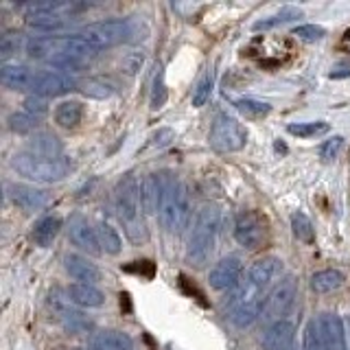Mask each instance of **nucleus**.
I'll return each mask as SVG.
<instances>
[{
	"label": "nucleus",
	"instance_id": "obj_1",
	"mask_svg": "<svg viewBox=\"0 0 350 350\" xmlns=\"http://www.w3.org/2000/svg\"><path fill=\"white\" fill-rule=\"evenodd\" d=\"M114 208L118 221L123 224L127 239L134 245H142L149 241V230L145 221V206L140 197V180L134 173H127L118 180L114 189Z\"/></svg>",
	"mask_w": 350,
	"mask_h": 350
},
{
	"label": "nucleus",
	"instance_id": "obj_2",
	"mask_svg": "<svg viewBox=\"0 0 350 350\" xmlns=\"http://www.w3.org/2000/svg\"><path fill=\"white\" fill-rule=\"evenodd\" d=\"M219 224H221V211H219V206L206 204L200 208L189 239V247H186V258H189L193 267H204L208 258H211L219 232Z\"/></svg>",
	"mask_w": 350,
	"mask_h": 350
},
{
	"label": "nucleus",
	"instance_id": "obj_3",
	"mask_svg": "<svg viewBox=\"0 0 350 350\" xmlns=\"http://www.w3.org/2000/svg\"><path fill=\"white\" fill-rule=\"evenodd\" d=\"M191 219V197L186 184L178 178H164L162 204H160V224L171 234H178L186 228Z\"/></svg>",
	"mask_w": 350,
	"mask_h": 350
},
{
	"label": "nucleus",
	"instance_id": "obj_4",
	"mask_svg": "<svg viewBox=\"0 0 350 350\" xmlns=\"http://www.w3.org/2000/svg\"><path fill=\"white\" fill-rule=\"evenodd\" d=\"M11 169L18 175L27 178L31 182L40 184H53L64 180L66 175L72 171V160L70 158H38L31 156L27 151H20L11 158Z\"/></svg>",
	"mask_w": 350,
	"mask_h": 350
},
{
	"label": "nucleus",
	"instance_id": "obj_5",
	"mask_svg": "<svg viewBox=\"0 0 350 350\" xmlns=\"http://www.w3.org/2000/svg\"><path fill=\"white\" fill-rule=\"evenodd\" d=\"M267 298L269 295L265 289H260V287H256V284L245 280L232 293V298L228 300V320L239 328H245L250 324H254L262 315Z\"/></svg>",
	"mask_w": 350,
	"mask_h": 350
},
{
	"label": "nucleus",
	"instance_id": "obj_6",
	"mask_svg": "<svg viewBox=\"0 0 350 350\" xmlns=\"http://www.w3.org/2000/svg\"><path fill=\"white\" fill-rule=\"evenodd\" d=\"M211 147L221 153L241 151L247 142V129L230 114H217L211 127Z\"/></svg>",
	"mask_w": 350,
	"mask_h": 350
},
{
	"label": "nucleus",
	"instance_id": "obj_7",
	"mask_svg": "<svg viewBox=\"0 0 350 350\" xmlns=\"http://www.w3.org/2000/svg\"><path fill=\"white\" fill-rule=\"evenodd\" d=\"M79 36H83L92 46L98 51L116 46V44L129 40L131 36V22L129 20H103V22H94V25H88Z\"/></svg>",
	"mask_w": 350,
	"mask_h": 350
},
{
	"label": "nucleus",
	"instance_id": "obj_8",
	"mask_svg": "<svg viewBox=\"0 0 350 350\" xmlns=\"http://www.w3.org/2000/svg\"><path fill=\"white\" fill-rule=\"evenodd\" d=\"M269 226L265 215H260L258 211H243L237 215L234 221V239L239 245H243L245 250H258L267 241Z\"/></svg>",
	"mask_w": 350,
	"mask_h": 350
},
{
	"label": "nucleus",
	"instance_id": "obj_9",
	"mask_svg": "<svg viewBox=\"0 0 350 350\" xmlns=\"http://www.w3.org/2000/svg\"><path fill=\"white\" fill-rule=\"evenodd\" d=\"M295 295H298V280H295L293 276H287L276 289L269 293L260 317L269 324L284 320V315L289 313V309L295 302Z\"/></svg>",
	"mask_w": 350,
	"mask_h": 350
},
{
	"label": "nucleus",
	"instance_id": "obj_10",
	"mask_svg": "<svg viewBox=\"0 0 350 350\" xmlns=\"http://www.w3.org/2000/svg\"><path fill=\"white\" fill-rule=\"evenodd\" d=\"M49 304H51L53 313L57 315V320L64 324L66 331H70V333H85L88 328L92 326V322L88 320V317H85L81 311L72 309V306H70V300H68V298H62V295H59L57 291L51 293Z\"/></svg>",
	"mask_w": 350,
	"mask_h": 350
},
{
	"label": "nucleus",
	"instance_id": "obj_11",
	"mask_svg": "<svg viewBox=\"0 0 350 350\" xmlns=\"http://www.w3.org/2000/svg\"><path fill=\"white\" fill-rule=\"evenodd\" d=\"M68 237L77 247L88 252L90 256H98L103 252L96 230L90 226V221H88L83 215H75L68 221Z\"/></svg>",
	"mask_w": 350,
	"mask_h": 350
},
{
	"label": "nucleus",
	"instance_id": "obj_12",
	"mask_svg": "<svg viewBox=\"0 0 350 350\" xmlns=\"http://www.w3.org/2000/svg\"><path fill=\"white\" fill-rule=\"evenodd\" d=\"M241 271H243V262L239 256H226L217 262V265L208 273V284L217 291L232 289L239 284Z\"/></svg>",
	"mask_w": 350,
	"mask_h": 350
},
{
	"label": "nucleus",
	"instance_id": "obj_13",
	"mask_svg": "<svg viewBox=\"0 0 350 350\" xmlns=\"http://www.w3.org/2000/svg\"><path fill=\"white\" fill-rule=\"evenodd\" d=\"M75 90V79L68 75L53 72V70H42L36 72V81H33L31 92L36 96H59Z\"/></svg>",
	"mask_w": 350,
	"mask_h": 350
},
{
	"label": "nucleus",
	"instance_id": "obj_14",
	"mask_svg": "<svg viewBox=\"0 0 350 350\" xmlns=\"http://www.w3.org/2000/svg\"><path fill=\"white\" fill-rule=\"evenodd\" d=\"M317 328H320V337L326 350H348L346 342V328L342 317L335 313H322L317 317Z\"/></svg>",
	"mask_w": 350,
	"mask_h": 350
},
{
	"label": "nucleus",
	"instance_id": "obj_15",
	"mask_svg": "<svg viewBox=\"0 0 350 350\" xmlns=\"http://www.w3.org/2000/svg\"><path fill=\"white\" fill-rule=\"evenodd\" d=\"M280 271H282V260L276 258V256H265V258H260L256 262H252V267L247 269L245 280L267 291L273 284V280L280 276Z\"/></svg>",
	"mask_w": 350,
	"mask_h": 350
},
{
	"label": "nucleus",
	"instance_id": "obj_16",
	"mask_svg": "<svg viewBox=\"0 0 350 350\" xmlns=\"http://www.w3.org/2000/svg\"><path fill=\"white\" fill-rule=\"evenodd\" d=\"M9 197L22 213H36L40 208L49 204V195L36 189V186H27V184H11L9 186Z\"/></svg>",
	"mask_w": 350,
	"mask_h": 350
},
{
	"label": "nucleus",
	"instance_id": "obj_17",
	"mask_svg": "<svg viewBox=\"0 0 350 350\" xmlns=\"http://www.w3.org/2000/svg\"><path fill=\"white\" fill-rule=\"evenodd\" d=\"M295 326L289 320H280L267 326V331L260 337L262 350H289L293 344Z\"/></svg>",
	"mask_w": 350,
	"mask_h": 350
},
{
	"label": "nucleus",
	"instance_id": "obj_18",
	"mask_svg": "<svg viewBox=\"0 0 350 350\" xmlns=\"http://www.w3.org/2000/svg\"><path fill=\"white\" fill-rule=\"evenodd\" d=\"M27 153L38 158H62L64 156V145L62 140L51 134V131H38L33 134L27 142Z\"/></svg>",
	"mask_w": 350,
	"mask_h": 350
},
{
	"label": "nucleus",
	"instance_id": "obj_19",
	"mask_svg": "<svg viewBox=\"0 0 350 350\" xmlns=\"http://www.w3.org/2000/svg\"><path fill=\"white\" fill-rule=\"evenodd\" d=\"M64 267L75 280H79L83 284H94V282L101 280V269H98L94 262H90L79 254H66Z\"/></svg>",
	"mask_w": 350,
	"mask_h": 350
},
{
	"label": "nucleus",
	"instance_id": "obj_20",
	"mask_svg": "<svg viewBox=\"0 0 350 350\" xmlns=\"http://www.w3.org/2000/svg\"><path fill=\"white\" fill-rule=\"evenodd\" d=\"M0 81L9 90H31L33 81H36V70L18 64H5L0 68Z\"/></svg>",
	"mask_w": 350,
	"mask_h": 350
},
{
	"label": "nucleus",
	"instance_id": "obj_21",
	"mask_svg": "<svg viewBox=\"0 0 350 350\" xmlns=\"http://www.w3.org/2000/svg\"><path fill=\"white\" fill-rule=\"evenodd\" d=\"M90 350H134V342L131 337L123 331H114V328H107V331H98L90 337Z\"/></svg>",
	"mask_w": 350,
	"mask_h": 350
},
{
	"label": "nucleus",
	"instance_id": "obj_22",
	"mask_svg": "<svg viewBox=\"0 0 350 350\" xmlns=\"http://www.w3.org/2000/svg\"><path fill=\"white\" fill-rule=\"evenodd\" d=\"M162 191H164V178L156 173H149L140 180V197H142V206H145V213H160V204H162Z\"/></svg>",
	"mask_w": 350,
	"mask_h": 350
},
{
	"label": "nucleus",
	"instance_id": "obj_23",
	"mask_svg": "<svg viewBox=\"0 0 350 350\" xmlns=\"http://www.w3.org/2000/svg\"><path fill=\"white\" fill-rule=\"evenodd\" d=\"M55 46L59 49L57 53H64V55H68V57L81 59V62L85 57H92V55H96V49L83 36H79V33H77V36H66L62 40H55Z\"/></svg>",
	"mask_w": 350,
	"mask_h": 350
},
{
	"label": "nucleus",
	"instance_id": "obj_24",
	"mask_svg": "<svg viewBox=\"0 0 350 350\" xmlns=\"http://www.w3.org/2000/svg\"><path fill=\"white\" fill-rule=\"evenodd\" d=\"M68 300L79 304V306H101L105 302V293L101 289H96L94 284H83V282H75L68 287Z\"/></svg>",
	"mask_w": 350,
	"mask_h": 350
},
{
	"label": "nucleus",
	"instance_id": "obj_25",
	"mask_svg": "<svg viewBox=\"0 0 350 350\" xmlns=\"http://www.w3.org/2000/svg\"><path fill=\"white\" fill-rule=\"evenodd\" d=\"M62 230V219L59 217H44L33 226V241L40 247H51L53 241L57 239Z\"/></svg>",
	"mask_w": 350,
	"mask_h": 350
},
{
	"label": "nucleus",
	"instance_id": "obj_26",
	"mask_svg": "<svg viewBox=\"0 0 350 350\" xmlns=\"http://www.w3.org/2000/svg\"><path fill=\"white\" fill-rule=\"evenodd\" d=\"M346 276L339 269H320L311 276V289L315 293H331L344 284Z\"/></svg>",
	"mask_w": 350,
	"mask_h": 350
},
{
	"label": "nucleus",
	"instance_id": "obj_27",
	"mask_svg": "<svg viewBox=\"0 0 350 350\" xmlns=\"http://www.w3.org/2000/svg\"><path fill=\"white\" fill-rule=\"evenodd\" d=\"M83 118V105L79 101H64L55 109V123L66 129H75Z\"/></svg>",
	"mask_w": 350,
	"mask_h": 350
},
{
	"label": "nucleus",
	"instance_id": "obj_28",
	"mask_svg": "<svg viewBox=\"0 0 350 350\" xmlns=\"http://www.w3.org/2000/svg\"><path fill=\"white\" fill-rule=\"evenodd\" d=\"M302 16V9L298 7H282L280 11H276V14H271L267 18H262L258 22H254V31H269V29H276L280 25H287V22H293V20H298Z\"/></svg>",
	"mask_w": 350,
	"mask_h": 350
},
{
	"label": "nucleus",
	"instance_id": "obj_29",
	"mask_svg": "<svg viewBox=\"0 0 350 350\" xmlns=\"http://www.w3.org/2000/svg\"><path fill=\"white\" fill-rule=\"evenodd\" d=\"M291 230H293L295 239L302 241V243H306V245H311L315 241V228L311 224V219L306 217L302 211H295L291 215Z\"/></svg>",
	"mask_w": 350,
	"mask_h": 350
},
{
	"label": "nucleus",
	"instance_id": "obj_30",
	"mask_svg": "<svg viewBox=\"0 0 350 350\" xmlns=\"http://www.w3.org/2000/svg\"><path fill=\"white\" fill-rule=\"evenodd\" d=\"M98 241H101V250L105 254H118L120 247H123V241H120V234L116 232V228H112L107 221H101L96 228Z\"/></svg>",
	"mask_w": 350,
	"mask_h": 350
},
{
	"label": "nucleus",
	"instance_id": "obj_31",
	"mask_svg": "<svg viewBox=\"0 0 350 350\" xmlns=\"http://www.w3.org/2000/svg\"><path fill=\"white\" fill-rule=\"evenodd\" d=\"M331 129V125L326 120H311V123H289L287 131L291 136H298V138H315V136H322L326 131Z\"/></svg>",
	"mask_w": 350,
	"mask_h": 350
},
{
	"label": "nucleus",
	"instance_id": "obj_32",
	"mask_svg": "<svg viewBox=\"0 0 350 350\" xmlns=\"http://www.w3.org/2000/svg\"><path fill=\"white\" fill-rule=\"evenodd\" d=\"M213 85H215V72L213 70H206L202 75V79L195 83L193 88V107H204L208 103V98L213 94Z\"/></svg>",
	"mask_w": 350,
	"mask_h": 350
},
{
	"label": "nucleus",
	"instance_id": "obj_33",
	"mask_svg": "<svg viewBox=\"0 0 350 350\" xmlns=\"http://www.w3.org/2000/svg\"><path fill=\"white\" fill-rule=\"evenodd\" d=\"M27 22H29V27L38 31H57V29H64L66 25V20L59 14H29Z\"/></svg>",
	"mask_w": 350,
	"mask_h": 350
},
{
	"label": "nucleus",
	"instance_id": "obj_34",
	"mask_svg": "<svg viewBox=\"0 0 350 350\" xmlns=\"http://www.w3.org/2000/svg\"><path fill=\"white\" fill-rule=\"evenodd\" d=\"M167 98H169V92H167V85H164V68H162V66H158L156 75H153V88H151V96H149L151 109L164 107Z\"/></svg>",
	"mask_w": 350,
	"mask_h": 350
},
{
	"label": "nucleus",
	"instance_id": "obj_35",
	"mask_svg": "<svg viewBox=\"0 0 350 350\" xmlns=\"http://www.w3.org/2000/svg\"><path fill=\"white\" fill-rule=\"evenodd\" d=\"M234 105H237V109L241 114H245L250 118H262V116H267L271 112L269 103L256 101V98H237Z\"/></svg>",
	"mask_w": 350,
	"mask_h": 350
},
{
	"label": "nucleus",
	"instance_id": "obj_36",
	"mask_svg": "<svg viewBox=\"0 0 350 350\" xmlns=\"http://www.w3.org/2000/svg\"><path fill=\"white\" fill-rule=\"evenodd\" d=\"M38 120L36 116L27 114L25 109H20V112H14L9 118H7V125L11 131H18V134H27V131H33L38 127Z\"/></svg>",
	"mask_w": 350,
	"mask_h": 350
},
{
	"label": "nucleus",
	"instance_id": "obj_37",
	"mask_svg": "<svg viewBox=\"0 0 350 350\" xmlns=\"http://www.w3.org/2000/svg\"><path fill=\"white\" fill-rule=\"evenodd\" d=\"M53 46L55 42L53 40H42V38H33V40H27L25 44V51L31 59H44L49 53H53Z\"/></svg>",
	"mask_w": 350,
	"mask_h": 350
},
{
	"label": "nucleus",
	"instance_id": "obj_38",
	"mask_svg": "<svg viewBox=\"0 0 350 350\" xmlns=\"http://www.w3.org/2000/svg\"><path fill=\"white\" fill-rule=\"evenodd\" d=\"M83 92L96 98H105L114 92V83L109 79H101V77H98V79H88L83 83Z\"/></svg>",
	"mask_w": 350,
	"mask_h": 350
},
{
	"label": "nucleus",
	"instance_id": "obj_39",
	"mask_svg": "<svg viewBox=\"0 0 350 350\" xmlns=\"http://www.w3.org/2000/svg\"><path fill=\"white\" fill-rule=\"evenodd\" d=\"M22 109H25V112L31 114V116L42 118L44 114L49 112V103H46V98H44V96L31 94V96L25 98V103H22Z\"/></svg>",
	"mask_w": 350,
	"mask_h": 350
},
{
	"label": "nucleus",
	"instance_id": "obj_40",
	"mask_svg": "<svg viewBox=\"0 0 350 350\" xmlns=\"http://www.w3.org/2000/svg\"><path fill=\"white\" fill-rule=\"evenodd\" d=\"M302 350H326L320 337V328H317V320H311L304 331V346Z\"/></svg>",
	"mask_w": 350,
	"mask_h": 350
},
{
	"label": "nucleus",
	"instance_id": "obj_41",
	"mask_svg": "<svg viewBox=\"0 0 350 350\" xmlns=\"http://www.w3.org/2000/svg\"><path fill=\"white\" fill-rule=\"evenodd\" d=\"M293 36L304 40V42H317V40H322L326 36V31L322 27H317V25H300V27L293 29Z\"/></svg>",
	"mask_w": 350,
	"mask_h": 350
},
{
	"label": "nucleus",
	"instance_id": "obj_42",
	"mask_svg": "<svg viewBox=\"0 0 350 350\" xmlns=\"http://www.w3.org/2000/svg\"><path fill=\"white\" fill-rule=\"evenodd\" d=\"M20 44H22V38L18 36V33H5L3 40H0V57L9 59L11 55L18 53Z\"/></svg>",
	"mask_w": 350,
	"mask_h": 350
},
{
	"label": "nucleus",
	"instance_id": "obj_43",
	"mask_svg": "<svg viewBox=\"0 0 350 350\" xmlns=\"http://www.w3.org/2000/svg\"><path fill=\"white\" fill-rule=\"evenodd\" d=\"M342 145H344L342 136H335L331 140H326L324 145L320 147V156L324 160H333V158H337V153H339V149H342Z\"/></svg>",
	"mask_w": 350,
	"mask_h": 350
},
{
	"label": "nucleus",
	"instance_id": "obj_44",
	"mask_svg": "<svg viewBox=\"0 0 350 350\" xmlns=\"http://www.w3.org/2000/svg\"><path fill=\"white\" fill-rule=\"evenodd\" d=\"M175 138V134H173V129H169V127H164V129H160L156 136L151 138V147H167L169 142Z\"/></svg>",
	"mask_w": 350,
	"mask_h": 350
}]
</instances>
